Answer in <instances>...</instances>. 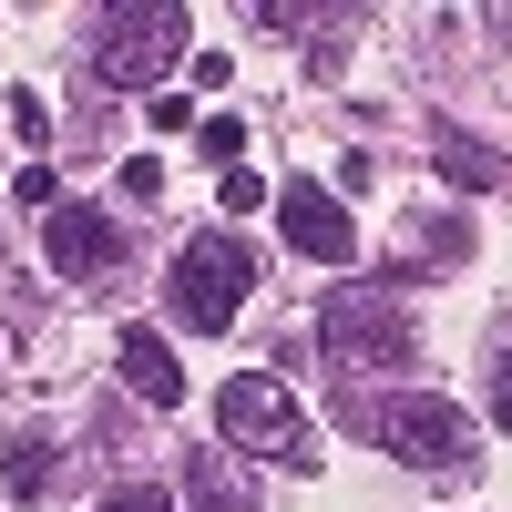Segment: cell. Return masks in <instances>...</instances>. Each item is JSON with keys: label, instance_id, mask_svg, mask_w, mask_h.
Listing matches in <instances>:
<instances>
[{"label": "cell", "instance_id": "obj_1", "mask_svg": "<svg viewBox=\"0 0 512 512\" xmlns=\"http://www.w3.org/2000/svg\"><path fill=\"white\" fill-rule=\"evenodd\" d=\"M185 41H195V21L175 0H123V11H103L82 31V72H93L103 93H144V82H164L185 62Z\"/></svg>", "mask_w": 512, "mask_h": 512}, {"label": "cell", "instance_id": "obj_2", "mask_svg": "<svg viewBox=\"0 0 512 512\" xmlns=\"http://www.w3.org/2000/svg\"><path fill=\"white\" fill-rule=\"evenodd\" d=\"M359 431L379 441V451H400L410 472H441V482H472V420H461L441 390H390V400H369L359 410Z\"/></svg>", "mask_w": 512, "mask_h": 512}, {"label": "cell", "instance_id": "obj_3", "mask_svg": "<svg viewBox=\"0 0 512 512\" xmlns=\"http://www.w3.org/2000/svg\"><path fill=\"white\" fill-rule=\"evenodd\" d=\"M246 287H256V256H246L236 236H185L175 267H164V308H175V328L216 338V328H236Z\"/></svg>", "mask_w": 512, "mask_h": 512}, {"label": "cell", "instance_id": "obj_4", "mask_svg": "<svg viewBox=\"0 0 512 512\" xmlns=\"http://www.w3.org/2000/svg\"><path fill=\"white\" fill-rule=\"evenodd\" d=\"M216 431H226V451H246V461L318 472V441H308V420H297V400L277 390V379H256V369H236L226 390H216Z\"/></svg>", "mask_w": 512, "mask_h": 512}, {"label": "cell", "instance_id": "obj_5", "mask_svg": "<svg viewBox=\"0 0 512 512\" xmlns=\"http://www.w3.org/2000/svg\"><path fill=\"white\" fill-rule=\"evenodd\" d=\"M318 328L338 349V379H349V369H410V308H400V287H338Z\"/></svg>", "mask_w": 512, "mask_h": 512}, {"label": "cell", "instance_id": "obj_6", "mask_svg": "<svg viewBox=\"0 0 512 512\" xmlns=\"http://www.w3.org/2000/svg\"><path fill=\"white\" fill-rule=\"evenodd\" d=\"M277 226H287V246H297V256H318V267H349V256H359L349 205H338L328 185H308V175L277 185Z\"/></svg>", "mask_w": 512, "mask_h": 512}, {"label": "cell", "instance_id": "obj_7", "mask_svg": "<svg viewBox=\"0 0 512 512\" xmlns=\"http://www.w3.org/2000/svg\"><path fill=\"white\" fill-rule=\"evenodd\" d=\"M113 369H123V390H134L144 410H175L185 400V369H175V349H164V328H123Z\"/></svg>", "mask_w": 512, "mask_h": 512}, {"label": "cell", "instance_id": "obj_8", "mask_svg": "<svg viewBox=\"0 0 512 512\" xmlns=\"http://www.w3.org/2000/svg\"><path fill=\"white\" fill-rule=\"evenodd\" d=\"M113 256H123V236L93 216V205H52V267L62 277H103Z\"/></svg>", "mask_w": 512, "mask_h": 512}, {"label": "cell", "instance_id": "obj_9", "mask_svg": "<svg viewBox=\"0 0 512 512\" xmlns=\"http://www.w3.org/2000/svg\"><path fill=\"white\" fill-rule=\"evenodd\" d=\"M431 164H441L461 195H492V185H502V154H482L472 134H461V123H431Z\"/></svg>", "mask_w": 512, "mask_h": 512}, {"label": "cell", "instance_id": "obj_10", "mask_svg": "<svg viewBox=\"0 0 512 512\" xmlns=\"http://www.w3.org/2000/svg\"><path fill=\"white\" fill-rule=\"evenodd\" d=\"M0 482H11V502H41V482H52V441L21 431L11 451H0Z\"/></svg>", "mask_w": 512, "mask_h": 512}, {"label": "cell", "instance_id": "obj_11", "mask_svg": "<svg viewBox=\"0 0 512 512\" xmlns=\"http://www.w3.org/2000/svg\"><path fill=\"white\" fill-rule=\"evenodd\" d=\"M185 492H195V512H246V482L226 472L216 451H195V461H185Z\"/></svg>", "mask_w": 512, "mask_h": 512}, {"label": "cell", "instance_id": "obj_12", "mask_svg": "<svg viewBox=\"0 0 512 512\" xmlns=\"http://www.w3.org/2000/svg\"><path fill=\"white\" fill-rule=\"evenodd\" d=\"M195 144H205V154H216L226 175H236V154H246V123H236V113H205V123H195Z\"/></svg>", "mask_w": 512, "mask_h": 512}, {"label": "cell", "instance_id": "obj_13", "mask_svg": "<svg viewBox=\"0 0 512 512\" xmlns=\"http://www.w3.org/2000/svg\"><path fill=\"white\" fill-rule=\"evenodd\" d=\"M256 21H267V31H318L328 11H308V0H256Z\"/></svg>", "mask_w": 512, "mask_h": 512}, {"label": "cell", "instance_id": "obj_14", "mask_svg": "<svg viewBox=\"0 0 512 512\" xmlns=\"http://www.w3.org/2000/svg\"><path fill=\"white\" fill-rule=\"evenodd\" d=\"M11 123H21V144H41V134H52V113H41V93H11Z\"/></svg>", "mask_w": 512, "mask_h": 512}, {"label": "cell", "instance_id": "obj_15", "mask_svg": "<svg viewBox=\"0 0 512 512\" xmlns=\"http://www.w3.org/2000/svg\"><path fill=\"white\" fill-rule=\"evenodd\" d=\"M103 512H175V502H164V492H154V482H123V492H113V502H103Z\"/></svg>", "mask_w": 512, "mask_h": 512}, {"label": "cell", "instance_id": "obj_16", "mask_svg": "<svg viewBox=\"0 0 512 512\" xmlns=\"http://www.w3.org/2000/svg\"><path fill=\"white\" fill-rule=\"evenodd\" d=\"M492 420H502V431H512V349L492 359Z\"/></svg>", "mask_w": 512, "mask_h": 512}]
</instances>
